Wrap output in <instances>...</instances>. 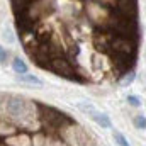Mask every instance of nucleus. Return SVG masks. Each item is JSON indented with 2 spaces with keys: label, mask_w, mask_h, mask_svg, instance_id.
Here are the masks:
<instances>
[{
  "label": "nucleus",
  "mask_w": 146,
  "mask_h": 146,
  "mask_svg": "<svg viewBox=\"0 0 146 146\" xmlns=\"http://www.w3.org/2000/svg\"><path fill=\"white\" fill-rule=\"evenodd\" d=\"M85 17L87 21L97 27V29H102V31H112L121 17H115V9L109 7L107 3L100 2V0H88L85 3Z\"/></svg>",
  "instance_id": "f257e3e1"
},
{
  "label": "nucleus",
  "mask_w": 146,
  "mask_h": 146,
  "mask_svg": "<svg viewBox=\"0 0 146 146\" xmlns=\"http://www.w3.org/2000/svg\"><path fill=\"white\" fill-rule=\"evenodd\" d=\"M58 136L68 146H95L92 134L78 124H63L58 129Z\"/></svg>",
  "instance_id": "f03ea898"
},
{
  "label": "nucleus",
  "mask_w": 146,
  "mask_h": 146,
  "mask_svg": "<svg viewBox=\"0 0 146 146\" xmlns=\"http://www.w3.org/2000/svg\"><path fill=\"white\" fill-rule=\"evenodd\" d=\"M76 107H78V110H82L85 115H88L97 126H100V127H104V129H110V127H112V122H110L109 115H107L106 112H100L94 104H90V102H78Z\"/></svg>",
  "instance_id": "7ed1b4c3"
},
{
  "label": "nucleus",
  "mask_w": 146,
  "mask_h": 146,
  "mask_svg": "<svg viewBox=\"0 0 146 146\" xmlns=\"http://www.w3.org/2000/svg\"><path fill=\"white\" fill-rule=\"evenodd\" d=\"M48 70H51L53 73H56L60 76H65V78H75V68L70 63V60L65 58V56L53 58L48 65Z\"/></svg>",
  "instance_id": "20e7f679"
},
{
  "label": "nucleus",
  "mask_w": 146,
  "mask_h": 146,
  "mask_svg": "<svg viewBox=\"0 0 146 146\" xmlns=\"http://www.w3.org/2000/svg\"><path fill=\"white\" fill-rule=\"evenodd\" d=\"M3 146H33V136L24 131H17L15 134L3 139Z\"/></svg>",
  "instance_id": "39448f33"
},
{
  "label": "nucleus",
  "mask_w": 146,
  "mask_h": 146,
  "mask_svg": "<svg viewBox=\"0 0 146 146\" xmlns=\"http://www.w3.org/2000/svg\"><path fill=\"white\" fill-rule=\"evenodd\" d=\"M17 80H19L21 83L29 85V87H34V88H42V85H44V82H42L39 76L33 75V73H24V75H19V76H17Z\"/></svg>",
  "instance_id": "423d86ee"
},
{
  "label": "nucleus",
  "mask_w": 146,
  "mask_h": 146,
  "mask_svg": "<svg viewBox=\"0 0 146 146\" xmlns=\"http://www.w3.org/2000/svg\"><path fill=\"white\" fill-rule=\"evenodd\" d=\"M17 131H19V127L14 122H10L7 119H0V139H5V138L15 134Z\"/></svg>",
  "instance_id": "0eeeda50"
},
{
  "label": "nucleus",
  "mask_w": 146,
  "mask_h": 146,
  "mask_svg": "<svg viewBox=\"0 0 146 146\" xmlns=\"http://www.w3.org/2000/svg\"><path fill=\"white\" fill-rule=\"evenodd\" d=\"M12 70H14V73H17V75H24V73L29 72V66H27V63L22 58L15 56L12 60Z\"/></svg>",
  "instance_id": "6e6552de"
},
{
  "label": "nucleus",
  "mask_w": 146,
  "mask_h": 146,
  "mask_svg": "<svg viewBox=\"0 0 146 146\" xmlns=\"http://www.w3.org/2000/svg\"><path fill=\"white\" fill-rule=\"evenodd\" d=\"M134 80H136V72L131 68V70H127V72L122 75V78H121V87H131Z\"/></svg>",
  "instance_id": "1a4fd4ad"
},
{
  "label": "nucleus",
  "mask_w": 146,
  "mask_h": 146,
  "mask_svg": "<svg viewBox=\"0 0 146 146\" xmlns=\"http://www.w3.org/2000/svg\"><path fill=\"white\" fill-rule=\"evenodd\" d=\"M112 139L115 141L117 146H131L129 139H127L122 133H119V131H112Z\"/></svg>",
  "instance_id": "9d476101"
},
{
  "label": "nucleus",
  "mask_w": 146,
  "mask_h": 146,
  "mask_svg": "<svg viewBox=\"0 0 146 146\" xmlns=\"http://www.w3.org/2000/svg\"><path fill=\"white\" fill-rule=\"evenodd\" d=\"M133 124H134V127L136 129H146V117L143 114H136L134 117H133Z\"/></svg>",
  "instance_id": "9b49d317"
},
{
  "label": "nucleus",
  "mask_w": 146,
  "mask_h": 146,
  "mask_svg": "<svg viewBox=\"0 0 146 146\" xmlns=\"http://www.w3.org/2000/svg\"><path fill=\"white\" fill-rule=\"evenodd\" d=\"M126 100H127V104H129L131 107H141V104H143L141 97H138V95H134V94H129V95L126 97Z\"/></svg>",
  "instance_id": "f8f14e48"
},
{
  "label": "nucleus",
  "mask_w": 146,
  "mask_h": 146,
  "mask_svg": "<svg viewBox=\"0 0 146 146\" xmlns=\"http://www.w3.org/2000/svg\"><path fill=\"white\" fill-rule=\"evenodd\" d=\"M33 146H46V136L44 134L33 136Z\"/></svg>",
  "instance_id": "ddd939ff"
},
{
  "label": "nucleus",
  "mask_w": 146,
  "mask_h": 146,
  "mask_svg": "<svg viewBox=\"0 0 146 146\" xmlns=\"http://www.w3.org/2000/svg\"><path fill=\"white\" fill-rule=\"evenodd\" d=\"M7 61H9V51L3 46H0V65H5Z\"/></svg>",
  "instance_id": "4468645a"
}]
</instances>
